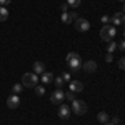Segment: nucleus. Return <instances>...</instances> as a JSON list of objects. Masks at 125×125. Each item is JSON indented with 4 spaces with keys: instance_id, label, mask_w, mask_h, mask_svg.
<instances>
[{
    "instance_id": "obj_1",
    "label": "nucleus",
    "mask_w": 125,
    "mask_h": 125,
    "mask_svg": "<svg viewBox=\"0 0 125 125\" xmlns=\"http://www.w3.org/2000/svg\"><path fill=\"white\" fill-rule=\"evenodd\" d=\"M67 65L72 68V72L80 70V67H82V58H80V55H78L77 52H70V53H67Z\"/></svg>"
},
{
    "instance_id": "obj_2",
    "label": "nucleus",
    "mask_w": 125,
    "mask_h": 125,
    "mask_svg": "<svg viewBox=\"0 0 125 125\" xmlns=\"http://www.w3.org/2000/svg\"><path fill=\"white\" fill-rule=\"evenodd\" d=\"M37 83H39V75H37V73L29 72V73H23V75H22V85H23V87L35 88Z\"/></svg>"
},
{
    "instance_id": "obj_3",
    "label": "nucleus",
    "mask_w": 125,
    "mask_h": 125,
    "mask_svg": "<svg viewBox=\"0 0 125 125\" xmlns=\"http://www.w3.org/2000/svg\"><path fill=\"white\" fill-rule=\"evenodd\" d=\"M115 35H117V30L114 25H104L102 30H100V39L104 42H112Z\"/></svg>"
},
{
    "instance_id": "obj_4",
    "label": "nucleus",
    "mask_w": 125,
    "mask_h": 125,
    "mask_svg": "<svg viewBox=\"0 0 125 125\" xmlns=\"http://www.w3.org/2000/svg\"><path fill=\"white\" fill-rule=\"evenodd\" d=\"M70 108H72V112H73L75 115H83L87 112V104L83 100H77V98H75V100L72 102V107H70Z\"/></svg>"
},
{
    "instance_id": "obj_5",
    "label": "nucleus",
    "mask_w": 125,
    "mask_h": 125,
    "mask_svg": "<svg viewBox=\"0 0 125 125\" xmlns=\"http://www.w3.org/2000/svg\"><path fill=\"white\" fill-rule=\"evenodd\" d=\"M50 100H52V104H55V105H60V104H63V102H65V92H63L62 88H57V90H53V94L50 95Z\"/></svg>"
},
{
    "instance_id": "obj_6",
    "label": "nucleus",
    "mask_w": 125,
    "mask_h": 125,
    "mask_svg": "<svg viewBox=\"0 0 125 125\" xmlns=\"http://www.w3.org/2000/svg\"><path fill=\"white\" fill-rule=\"evenodd\" d=\"M75 29L78 32H88L90 30V22L87 19H75Z\"/></svg>"
},
{
    "instance_id": "obj_7",
    "label": "nucleus",
    "mask_w": 125,
    "mask_h": 125,
    "mask_svg": "<svg viewBox=\"0 0 125 125\" xmlns=\"http://www.w3.org/2000/svg\"><path fill=\"white\" fill-rule=\"evenodd\" d=\"M70 114H72V108L67 104H60V107H58V117L67 120V118H70Z\"/></svg>"
},
{
    "instance_id": "obj_8",
    "label": "nucleus",
    "mask_w": 125,
    "mask_h": 125,
    "mask_svg": "<svg viewBox=\"0 0 125 125\" xmlns=\"http://www.w3.org/2000/svg\"><path fill=\"white\" fill-rule=\"evenodd\" d=\"M68 90L73 92V94H78V92L83 90V83H82L80 80H70V83H68Z\"/></svg>"
},
{
    "instance_id": "obj_9",
    "label": "nucleus",
    "mask_w": 125,
    "mask_h": 125,
    "mask_svg": "<svg viewBox=\"0 0 125 125\" xmlns=\"http://www.w3.org/2000/svg\"><path fill=\"white\" fill-rule=\"evenodd\" d=\"M19 105H20V98H19V95L12 94V95L7 98V107H9V108H17Z\"/></svg>"
},
{
    "instance_id": "obj_10",
    "label": "nucleus",
    "mask_w": 125,
    "mask_h": 125,
    "mask_svg": "<svg viewBox=\"0 0 125 125\" xmlns=\"http://www.w3.org/2000/svg\"><path fill=\"white\" fill-rule=\"evenodd\" d=\"M125 22V15H124V12H117L115 15L112 17V23H114V27L115 25H122Z\"/></svg>"
},
{
    "instance_id": "obj_11",
    "label": "nucleus",
    "mask_w": 125,
    "mask_h": 125,
    "mask_svg": "<svg viewBox=\"0 0 125 125\" xmlns=\"http://www.w3.org/2000/svg\"><path fill=\"white\" fill-rule=\"evenodd\" d=\"M82 67H83V70H85L87 73H92V72H95V70H97V62L88 60V62H85V63H82Z\"/></svg>"
},
{
    "instance_id": "obj_12",
    "label": "nucleus",
    "mask_w": 125,
    "mask_h": 125,
    "mask_svg": "<svg viewBox=\"0 0 125 125\" xmlns=\"http://www.w3.org/2000/svg\"><path fill=\"white\" fill-rule=\"evenodd\" d=\"M43 72H45V63H43V62H35V63H33V73L42 75Z\"/></svg>"
},
{
    "instance_id": "obj_13",
    "label": "nucleus",
    "mask_w": 125,
    "mask_h": 125,
    "mask_svg": "<svg viewBox=\"0 0 125 125\" xmlns=\"http://www.w3.org/2000/svg\"><path fill=\"white\" fill-rule=\"evenodd\" d=\"M53 73H50V72H43L42 75H40V80L43 82V83H52L53 82Z\"/></svg>"
},
{
    "instance_id": "obj_14",
    "label": "nucleus",
    "mask_w": 125,
    "mask_h": 125,
    "mask_svg": "<svg viewBox=\"0 0 125 125\" xmlns=\"http://www.w3.org/2000/svg\"><path fill=\"white\" fill-rule=\"evenodd\" d=\"M97 120H98L100 124L104 125V124H107V122L110 120V117H108V114H107V112H98V115H97Z\"/></svg>"
},
{
    "instance_id": "obj_15",
    "label": "nucleus",
    "mask_w": 125,
    "mask_h": 125,
    "mask_svg": "<svg viewBox=\"0 0 125 125\" xmlns=\"http://www.w3.org/2000/svg\"><path fill=\"white\" fill-rule=\"evenodd\" d=\"M9 19V10L7 7H0V22H5Z\"/></svg>"
},
{
    "instance_id": "obj_16",
    "label": "nucleus",
    "mask_w": 125,
    "mask_h": 125,
    "mask_svg": "<svg viewBox=\"0 0 125 125\" xmlns=\"http://www.w3.org/2000/svg\"><path fill=\"white\" fill-rule=\"evenodd\" d=\"M62 22H63V23H72V22H73V17H72V13H67V12H63V13H62Z\"/></svg>"
},
{
    "instance_id": "obj_17",
    "label": "nucleus",
    "mask_w": 125,
    "mask_h": 125,
    "mask_svg": "<svg viewBox=\"0 0 125 125\" xmlns=\"http://www.w3.org/2000/svg\"><path fill=\"white\" fill-rule=\"evenodd\" d=\"M80 3H82V0H67V5L70 9H78Z\"/></svg>"
},
{
    "instance_id": "obj_18",
    "label": "nucleus",
    "mask_w": 125,
    "mask_h": 125,
    "mask_svg": "<svg viewBox=\"0 0 125 125\" xmlns=\"http://www.w3.org/2000/svg\"><path fill=\"white\" fill-rule=\"evenodd\" d=\"M115 50H117V42H114V40H112V42H108V47H107V53H114Z\"/></svg>"
},
{
    "instance_id": "obj_19",
    "label": "nucleus",
    "mask_w": 125,
    "mask_h": 125,
    "mask_svg": "<svg viewBox=\"0 0 125 125\" xmlns=\"http://www.w3.org/2000/svg\"><path fill=\"white\" fill-rule=\"evenodd\" d=\"M53 82H55L57 88H62V87H63V83H65V80L62 78V75H60V77H55V78H53Z\"/></svg>"
},
{
    "instance_id": "obj_20",
    "label": "nucleus",
    "mask_w": 125,
    "mask_h": 125,
    "mask_svg": "<svg viewBox=\"0 0 125 125\" xmlns=\"http://www.w3.org/2000/svg\"><path fill=\"white\" fill-rule=\"evenodd\" d=\"M35 94H37L39 97L45 95V87H40V85H37V87H35Z\"/></svg>"
},
{
    "instance_id": "obj_21",
    "label": "nucleus",
    "mask_w": 125,
    "mask_h": 125,
    "mask_svg": "<svg viewBox=\"0 0 125 125\" xmlns=\"http://www.w3.org/2000/svg\"><path fill=\"white\" fill-rule=\"evenodd\" d=\"M22 88H23V85H22V83H15L12 90H13V94H15V95H19L20 92H22Z\"/></svg>"
},
{
    "instance_id": "obj_22",
    "label": "nucleus",
    "mask_w": 125,
    "mask_h": 125,
    "mask_svg": "<svg viewBox=\"0 0 125 125\" xmlns=\"http://www.w3.org/2000/svg\"><path fill=\"white\" fill-rule=\"evenodd\" d=\"M65 100L73 102V100H75V94H73V92H67V94H65Z\"/></svg>"
},
{
    "instance_id": "obj_23",
    "label": "nucleus",
    "mask_w": 125,
    "mask_h": 125,
    "mask_svg": "<svg viewBox=\"0 0 125 125\" xmlns=\"http://www.w3.org/2000/svg\"><path fill=\"white\" fill-rule=\"evenodd\" d=\"M110 22H112V19H110L108 15H104V17H102V23H105V25H108Z\"/></svg>"
},
{
    "instance_id": "obj_24",
    "label": "nucleus",
    "mask_w": 125,
    "mask_h": 125,
    "mask_svg": "<svg viewBox=\"0 0 125 125\" xmlns=\"http://www.w3.org/2000/svg\"><path fill=\"white\" fill-rule=\"evenodd\" d=\"M117 48H118V50H125V40H120V42L117 43Z\"/></svg>"
},
{
    "instance_id": "obj_25",
    "label": "nucleus",
    "mask_w": 125,
    "mask_h": 125,
    "mask_svg": "<svg viewBox=\"0 0 125 125\" xmlns=\"http://www.w3.org/2000/svg\"><path fill=\"white\" fill-rule=\"evenodd\" d=\"M70 77H72V75H70V73H67V72H63V73H62V78H63L65 82H70Z\"/></svg>"
},
{
    "instance_id": "obj_26",
    "label": "nucleus",
    "mask_w": 125,
    "mask_h": 125,
    "mask_svg": "<svg viewBox=\"0 0 125 125\" xmlns=\"http://www.w3.org/2000/svg\"><path fill=\"white\" fill-rule=\"evenodd\" d=\"M118 67L122 68V70H125V57H124V58H120V60H118Z\"/></svg>"
},
{
    "instance_id": "obj_27",
    "label": "nucleus",
    "mask_w": 125,
    "mask_h": 125,
    "mask_svg": "<svg viewBox=\"0 0 125 125\" xmlns=\"http://www.w3.org/2000/svg\"><path fill=\"white\" fill-rule=\"evenodd\" d=\"M105 60H107V63H110V62L114 60V55H112V53H107V55H105Z\"/></svg>"
},
{
    "instance_id": "obj_28",
    "label": "nucleus",
    "mask_w": 125,
    "mask_h": 125,
    "mask_svg": "<svg viewBox=\"0 0 125 125\" xmlns=\"http://www.w3.org/2000/svg\"><path fill=\"white\" fill-rule=\"evenodd\" d=\"M110 124H112V125H118V124H120V118H118V117H114Z\"/></svg>"
},
{
    "instance_id": "obj_29",
    "label": "nucleus",
    "mask_w": 125,
    "mask_h": 125,
    "mask_svg": "<svg viewBox=\"0 0 125 125\" xmlns=\"http://www.w3.org/2000/svg\"><path fill=\"white\" fill-rule=\"evenodd\" d=\"M12 0H0V7H5V5H9Z\"/></svg>"
},
{
    "instance_id": "obj_30",
    "label": "nucleus",
    "mask_w": 125,
    "mask_h": 125,
    "mask_svg": "<svg viewBox=\"0 0 125 125\" xmlns=\"http://www.w3.org/2000/svg\"><path fill=\"white\" fill-rule=\"evenodd\" d=\"M67 9H68V5H67V3H63V5H62V10H63V12H67Z\"/></svg>"
},
{
    "instance_id": "obj_31",
    "label": "nucleus",
    "mask_w": 125,
    "mask_h": 125,
    "mask_svg": "<svg viewBox=\"0 0 125 125\" xmlns=\"http://www.w3.org/2000/svg\"><path fill=\"white\" fill-rule=\"evenodd\" d=\"M124 15H125V3H124Z\"/></svg>"
},
{
    "instance_id": "obj_32",
    "label": "nucleus",
    "mask_w": 125,
    "mask_h": 125,
    "mask_svg": "<svg viewBox=\"0 0 125 125\" xmlns=\"http://www.w3.org/2000/svg\"><path fill=\"white\" fill-rule=\"evenodd\" d=\"M104 125H112V124H108V122H107V124H104Z\"/></svg>"
},
{
    "instance_id": "obj_33",
    "label": "nucleus",
    "mask_w": 125,
    "mask_h": 125,
    "mask_svg": "<svg viewBox=\"0 0 125 125\" xmlns=\"http://www.w3.org/2000/svg\"><path fill=\"white\" fill-rule=\"evenodd\" d=\"M118 2H124V3H125V0H118Z\"/></svg>"
},
{
    "instance_id": "obj_34",
    "label": "nucleus",
    "mask_w": 125,
    "mask_h": 125,
    "mask_svg": "<svg viewBox=\"0 0 125 125\" xmlns=\"http://www.w3.org/2000/svg\"><path fill=\"white\" fill-rule=\"evenodd\" d=\"M124 37H125V29H124Z\"/></svg>"
}]
</instances>
